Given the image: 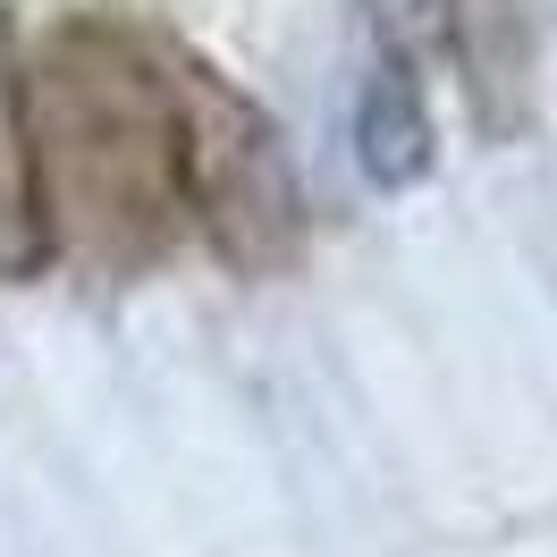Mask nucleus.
Wrapping results in <instances>:
<instances>
[{
  "instance_id": "nucleus-2",
  "label": "nucleus",
  "mask_w": 557,
  "mask_h": 557,
  "mask_svg": "<svg viewBox=\"0 0 557 557\" xmlns=\"http://www.w3.org/2000/svg\"><path fill=\"white\" fill-rule=\"evenodd\" d=\"M152 76H161V110H170L177 220H195V237L211 245L220 271L278 278L313 237L305 177H296L278 119L195 42L152 35Z\"/></svg>"
},
{
  "instance_id": "nucleus-4",
  "label": "nucleus",
  "mask_w": 557,
  "mask_h": 557,
  "mask_svg": "<svg viewBox=\"0 0 557 557\" xmlns=\"http://www.w3.org/2000/svg\"><path fill=\"white\" fill-rule=\"evenodd\" d=\"M60 262L51 211L35 177V119H26V35L17 9L0 0V287H35Z\"/></svg>"
},
{
  "instance_id": "nucleus-3",
  "label": "nucleus",
  "mask_w": 557,
  "mask_h": 557,
  "mask_svg": "<svg viewBox=\"0 0 557 557\" xmlns=\"http://www.w3.org/2000/svg\"><path fill=\"white\" fill-rule=\"evenodd\" d=\"M440 51L456 60L465 110L482 136H523L532 127V26L523 0H448L440 17Z\"/></svg>"
},
{
  "instance_id": "nucleus-5",
  "label": "nucleus",
  "mask_w": 557,
  "mask_h": 557,
  "mask_svg": "<svg viewBox=\"0 0 557 557\" xmlns=\"http://www.w3.org/2000/svg\"><path fill=\"white\" fill-rule=\"evenodd\" d=\"M355 170L381 195H414L422 177L440 170V119H431L414 60L372 51V69L355 85Z\"/></svg>"
},
{
  "instance_id": "nucleus-6",
  "label": "nucleus",
  "mask_w": 557,
  "mask_h": 557,
  "mask_svg": "<svg viewBox=\"0 0 557 557\" xmlns=\"http://www.w3.org/2000/svg\"><path fill=\"white\" fill-rule=\"evenodd\" d=\"M440 17H448V0H363V26L381 42L388 60H431L440 51Z\"/></svg>"
},
{
  "instance_id": "nucleus-1",
  "label": "nucleus",
  "mask_w": 557,
  "mask_h": 557,
  "mask_svg": "<svg viewBox=\"0 0 557 557\" xmlns=\"http://www.w3.org/2000/svg\"><path fill=\"white\" fill-rule=\"evenodd\" d=\"M35 177L51 211V245L94 271H144L177 237L170 110L152 76V35L110 17H60L42 60L26 69Z\"/></svg>"
}]
</instances>
